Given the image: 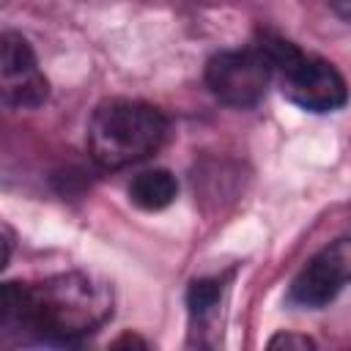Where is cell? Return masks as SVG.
Returning a JSON list of instances; mask_svg holds the SVG:
<instances>
[{
    "mask_svg": "<svg viewBox=\"0 0 351 351\" xmlns=\"http://www.w3.org/2000/svg\"><path fill=\"white\" fill-rule=\"evenodd\" d=\"M112 315V288L88 271H63L38 282H5L0 324L11 332L71 343Z\"/></svg>",
    "mask_w": 351,
    "mask_h": 351,
    "instance_id": "obj_1",
    "label": "cell"
},
{
    "mask_svg": "<svg viewBox=\"0 0 351 351\" xmlns=\"http://www.w3.org/2000/svg\"><path fill=\"white\" fill-rule=\"evenodd\" d=\"M165 115L140 99H107L88 121V154L104 170H121L156 154L165 143Z\"/></svg>",
    "mask_w": 351,
    "mask_h": 351,
    "instance_id": "obj_2",
    "label": "cell"
},
{
    "mask_svg": "<svg viewBox=\"0 0 351 351\" xmlns=\"http://www.w3.org/2000/svg\"><path fill=\"white\" fill-rule=\"evenodd\" d=\"M274 66L282 96L307 112H335L348 101L343 74L324 58L302 52L285 38H263L261 44Z\"/></svg>",
    "mask_w": 351,
    "mask_h": 351,
    "instance_id": "obj_3",
    "label": "cell"
},
{
    "mask_svg": "<svg viewBox=\"0 0 351 351\" xmlns=\"http://www.w3.org/2000/svg\"><path fill=\"white\" fill-rule=\"evenodd\" d=\"M274 82V66L263 47H244V49H225L214 55L206 66V85L208 90L239 110L255 107L269 85Z\"/></svg>",
    "mask_w": 351,
    "mask_h": 351,
    "instance_id": "obj_4",
    "label": "cell"
},
{
    "mask_svg": "<svg viewBox=\"0 0 351 351\" xmlns=\"http://www.w3.org/2000/svg\"><path fill=\"white\" fill-rule=\"evenodd\" d=\"M0 96L11 110H36L49 96V82L38 69L25 36L5 30L0 38Z\"/></svg>",
    "mask_w": 351,
    "mask_h": 351,
    "instance_id": "obj_5",
    "label": "cell"
},
{
    "mask_svg": "<svg viewBox=\"0 0 351 351\" xmlns=\"http://www.w3.org/2000/svg\"><path fill=\"white\" fill-rule=\"evenodd\" d=\"M351 282V239H337L324 247L291 282L288 299L299 307L318 310L329 304Z\"/></svg>",
    "mask_w": 351,
    "mask_h": 351,
    "instance_id": "obj_6",
    "label": "cell"
},
{
    "mask_svg": "<svg viewBox=\"0 0 351 351\" xmlns=\"http://www.w3.org/2000/svg\"><path fill=\"white\" fill-rule=\"evenodd\" d=\"M178 195V181L165 167L143 170L129 184V200L143 211H162L167 208Z\"/></svg>",
    "mask_w": 351,
    "mask_h": 351,
    "instance_id": "obj_7",
    "label": "cell"
},
{
    "mask_svg": "<svg viewBox=\"0 0 351 351\" xmlns=\"http://www.w3.org/2000/svg\"><path fill=\"white\" fill-rule=\"evenodd\" d=\"M219 299V282L217 280H195L189 288V307L192 313L203 315L208 313Z\"/></svg>",
    "mask_w": 351,
    "mask_h": 351,
    "instance_id": "obj_8",
    "label": "cell"
},
{
    "mask_svg": "<svg viewBox=\"0 0 351 351\" xmlns=\"http://www.w3.org/2000/svg\"><path fill=\"white\" fill-rule=\"evenodd\" d=\"M269 346L271 348H313L315 343L310 340V337H304V335H277V337H271L269 340Z\"/></svg>",
    "mask_w": 351,
    "mask_h": 351,
    "instance_id": "obj_9",
    "label": "cell"
},
{
    "mask_svg": "<svg viewBox=\"0 0 351 351\" xmlns=\"http://www.w3.org/2000/svg\"><path fill=\"white\" fill-rule=\"evenodd\" d=\"M329 5H332L343 19H351V0H329Z\"/></svg>",
    "mask_w": 351,
    "mask_h": 351,
    "instance_id": "obj_10",
    "label": "cell"
}]
</instances>
